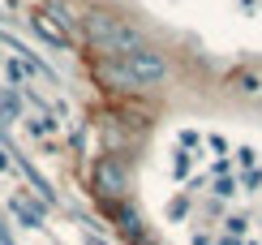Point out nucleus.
Instances as JSON below:
<instances>
[{"mask_svg": "<svg viewBox=\"0 0 262 245\" xmlns=\"http://www.w3.org/2000/svg\"><path fill=\"white\" fill-rule=\"evenodd\" d=\"M86 39L95 48H103V52H125V56L142 52V35L134 26H125L121 17H112V13H91L86 17Z\"/></svg>", "mask_w": 262, "mask_h": 245, "instance_id": "1", "label": "nucleus"}, {"mask_svg": "<svg viewBox=\"0 0 262 245\" xmlns=\"http://www.w3.org/2000/svg\"><path fill=\"white\" fill-rule=\"evenodd\" d=\"M168 77V65H163L159 52H150V48H142L134 52V56H125V82L129 86H155Z\"/></svg>", "mask_w": 262, "mask_h": 245, "instance_id": "2", "label": "nucleus"}, {"mask_svg": "<svg viewBox=\"0 0 262 245\" xmlns=\"http://www.w3.org/2000/svg\"><path fill=\"white\" fill-rule=\"evenodd\" d=\"M95 189L103 198H121L125 194V168L116 159H99L95 164Z\"/></svg>", "mask_w": 262, "mask_h": 245, "instance_id": "3", "label": "nucleus"}, {"mask_svg": "<svg viewBox=\"0 0 262 245\" xmlns=\"http://www.w3.org/2000/svg\"><path fill=\"white\" fill-rule=\"evenodd\" d=\"M35 30H39V35L52 43V48H69V43H73V39H69V35H64V30L56 26V22L48 17V13H39V17H35Z\"/></svg>", "mask_w": 262, "mask_h": 245, "instance_id": "4", "label": "nucleus"}, {"mask_svg": "<svg viewBox=\"0 0 262 245\" xmlns=\"http://www.w3.org/2000/svg\"><path fill=\"white\" fill-rule=\"evenodd\" d=\"M121 232H125L129 241H142V219H138V211L121 207Z\"/></svg>", "mask_w": 262, "mask_h": 245, "instance_id": "5", "label": "nucleus"}, {"mask_svg": "<svg viewBox=\"0 0 262 245\" xmlns=\"http://www.w3.org/2000/svg\"><path fill=\"white\" fill-rule=\"evenodd\" d=\"M236 91L241 95H262V77L258 73H236Z\"/></svg>", "mask_w": 262, "mask_h": 245, "instance_id": "6", "label": "nucleus"}, {"mask_svg": "<svg viewBox=\"0 0 262 245\" xmlns=\"http://www.w3.org/2000/svg\"><path fill=\"white\" fill-rule=\"evenodd\" d=\"M0 112H5V120H17V116H21V104H17V95L0 91Z\"/></svg>", "mask_w": 262, "mask_h": 245, "instance_id": "7", "label": "nucleus"}, {"mask_svg": "<svg viewBox=\"0 0 262 245\" xmlns=\"http://www.w3.org/2000/svg\"><path fill=\"white\" fill-rule=\"evenodd\" d=\"M13 211H17V215H21V219H26V224H30V228H39V211H35V207H30V202H21V198H13Z\"/></svg>", "mask_w": 262, "mask_h": 245, "instance_id": "8", "label": "nucleus"}, {"mask_svg": "<svg viewBox=\"0 0 262 245\" xmlns=\"http://www.w3.org/2000/svg\"><path fill=\"white\" fill-rule=\"evenodd\" d=\"M215 194H220V198H228V194H236V181H228V176H224V181L215 185Z\"/></svg>", "mask_w": 262, "mask_h": 245, "instance_id": "9", "label": "nucleus"}, {"mask_svg": "<svg viewBox=\"0 0 262 245\" xmlns=\"http://www.w3.org/2000/svg\"><path fill=\"white\" fill-rule=\"evenodd\" d=\"M9 77H13V82H21V77H26V69H21L17 60H9Z\"/></svg>", "mask_w": 262, "mask_h": 245, "instance_id": "10", "label": "nucleus"}, {"mask_svg": "<svg viewBox=\"0 0 262 245\" xmlns=\"http://www.w3.org/2000/svg\"><path fill=\"white\" fill-rule=\"evenodd\" d=\"M0 172H13V159H9L5 151H0Z\"/></svg>", "mask_w": 262, "mask_h": 245, "instance_id": "11", "label": "nucleus"}, {"mask_svg": "<svg viewBox=\"0 0 262 245\" xmlns=\"http://www.w3.org/2000/svg\"><path fill=\"white\" fill-rule=\"evenodd\" d=\"M86 245H103V241H99V237H86Z\"/></svg>", "mask_w": 262, "mask_h": 245, "instance_id": "12", "label": "nucleus"}, {"mask_svg": "<svg viewBox=\"0 0 262 245\" xmlns=\"http://www.w3.org/2000/svg\"><path fill=\"white\" fill-rule=\"evenodd\" d=\"M220 245H241V241H236V237H228V241H220Z\"/></svg>", "mask_w": 262, "mask_h": 245, "instance_id": "13", "label": "nucleus"}]
</instances>
